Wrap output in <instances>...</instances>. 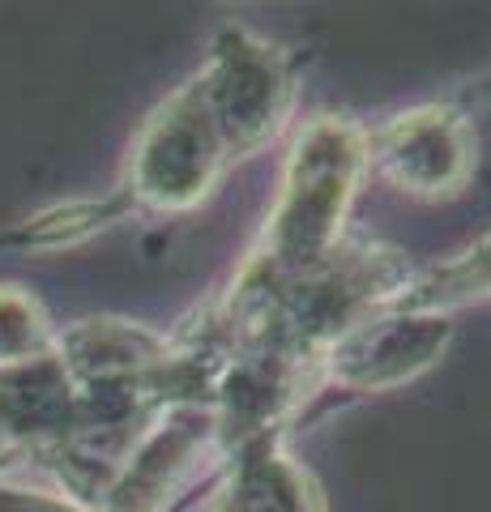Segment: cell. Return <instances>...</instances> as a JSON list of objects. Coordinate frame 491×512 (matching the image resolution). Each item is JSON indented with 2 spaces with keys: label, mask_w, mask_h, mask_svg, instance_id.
Listing matches in <instances>:
<instances>
[{
  "label": "cell",
  "mask_w": 491,
  "mask_h": 512,
  "mask_svg": "<svg viewBox=\"0 0 491 512\" xmlns=\"http://www.w3.org/2000/svg\"><path fill=\"white\" fill-rule=\"evenodd\" d=\"M363 180H368V124L338 111L299 124L282 158L278 197L240 274L261 286H282L325 265L346 244V222Z\"/></svg>",
  "instance_id": "1"
},
{
  "label": "cell",
  "mask_w": 491,
  "mask_h": 512,
  "mask_svg": "<svg viewBox=\"0 0 491 512\" xmlns=\"http://www.w3.org/2000/svg\"><path fill=\"white\" fill-rule=\"evenodd\" d=\"M227 171V146L193 73L141 120L116 192L133 218H171L210 201Z\"/></svg>",
  "instance_id": "2"
},
{
  "label": "cell",
  "mask_w": 491,
  "mask_h": 512,
  "mask_svg": "<svg viewBox=\"0 0 491 512\" xmlns=\"http://www.w3.org/2000/svg\"><path fill=\"white\" fill-rule=\"evenodd\" d=\"M304 64L308 56H299L295 47L265 39L240 22L214 30L210 56L201 60L197 82L231 167L287 137L299 107Z\"/></svg>",
  "instance_id": "3"
},
{
  "label": "cell",
  "mask_w": 491,
  "mask_h": 512,
  "mask_svg": "<svg viewBox=\"0 0 491 512\" xmlns=\"http://www.w3.org/2000/svg\"><path fill=\"white\" fill-rule=\"evenodd\" d=\"M449 338H453V325L445 312H393L389 308L372 320H363L359 329H351L325 355L321 393H316L304 423H312L316 414L334 410L342 402L398 389V384L423 376L427 367H436V359L445 355Z\"/></svg>",
  "instance_id": "4"
},
{
  "label": "cell",
  "mask_w": 491,
  "mask_h": 512,
  "mask_svg": "<svg viewBox=\"0 0 491 512\" xmlns=\"http://www.w3.org/2000/svg\"><path fill=\"white\" fill-rule=\"evenodd\" d=\"M368 171L406 197L440 201L474 175V137L457 99L419 103L368 128Z\"/></svg>",
  "instance_id": "5"
},
{
  "label": "cell",
  "mask_w": 491,
  "mask_h": 512,
  "mask_svg": "<svg viewBox=\"0 0 491 512\" xmlns=\"http://www.w3.org/2000/svg\"><path fill=\"white\" fill-rule=\"evenodd\" d=\"M287 444V436H261L218 457L197 512H329L325 491Z\"/></svg>",
  "instance_id": "6"
},
{
  "label": "cell",
  "mask_w": 491,
  "mask_h": 512,
  "mask_svg": "<svg viewBox=\"0 0 491 512\" xmlns=\"http://www.w3.org/2000/svg\"><path fill=\"white\" fill-rule=\"evenodd\" d=\"M60 350V325L43 299L18 282H0V376L35 367Z\"/></svg>",
  "instance_id": "7"
},
{
  "label": "cell",
  "mask_w": 491,
  "mask_h": 512,
  "mask_svg": "<svg viewBox=\"0 0 491 512\" xmlns=\"http://www.w3.org/2000/svg\"><path fill=\"white\" fill-rule=\"evenodd\" d=\"M0 512H99V508L82 504L56 483L35 487V483H18L13 474H0Z\"/></svg>",
  "instance_id": "8"
},
{
  "label": "cell",
  "mask_w": 491,
  "mask_h": 512,
  "mask_svg": "<svg viewBox=\"0 0 491 512\" xmlns=\"http://www.w3.org/2000/svg\"><path fill=\"white\" fill-rule=\"evenodd\" d=\"M18 466H30V461L22 453V444L13 440V427L5 419V406H0V474H13Z\"/></svg>",
  "instance_id": "9"
}]
</instances>
